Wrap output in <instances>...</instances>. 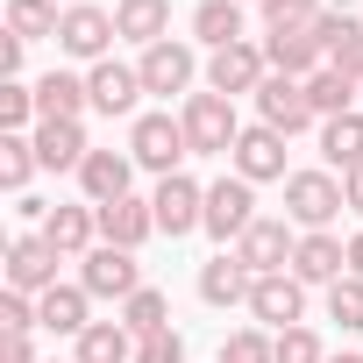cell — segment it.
Returning <instances> with one entry per match:
<instances>
[{
  "mask_svg": "<svg viewBox=\"0 0 363 363\" xmlns=\"http://www.w3.org/2000/svg\"><path fill=\"white\" fill-rule=\"evenodd\" d=\"M186 143H193V157H235V143H242V121H235V100L228 93H186Z\"/></svg>",
  "mask_w": 363,
  "mask_h": 363,
  "instance_id": "1",
  "label": "cell"
},
{
  "mask_svg": "<svg viewBox=\"0 0 363 363\" xmlns=\"http://www.w3.org/2000/svg\"><path fill=\"white\" fill-rule=\"evenodd\" d=\"M128 157H135L143 171L171 178L178 164L193 157V143H186V121H178V114H135V121H128Z\"/></svg>",
  "mask_w": 363,
  "mask_h": 363,
  "instance_id": "2",
  "label": "cell"
},
{
  "mask_svg": "<svg viewBox=\"0 0 363 363\" xmlns=\"http://www.w3.org/2000/svg\"><path fill=\"white\" fill-rule=\"evenodd\" d=\"M342 207H349V200H342V178H335V171H292V178H285V221H292L299 235L328 228Z\"/></svg>",
  "mask_w": 363,
  "mask_h": 363,
  "instance_id": "3",
  "label": "cell"
},
{
  "mask_svg": "<svg viewBox=\"0 0 363 363\" xmlns=\"http://www.w3.org/2000/svg\"><path fill=\"white\" fill-rule=\"evenodd\" d=\"M257 228V186H250V178H214V186H207V235L214 242H242Z\"/></svg>",
  "mask_w": 363,
  "mask_h": 363,
  "instance_id": "4",
  "label": "cell"
},
{
  "mask_svg": "<svg viewBox=\"0 0 363 363\" xmlns=\"http://www.w3.org/2000/svg\"><path fill=\"white\" fill-rule=\"evenodd\" d=\"M150 207H157V235H193V228H207V186H193L186 171H171V178H157V193H150Z\"/></svg>",
  "mask_w": 363,
  "mask_h": 363,
  "instance_id": "5",
  "label": "cell"
},
{
  "mask_svg": "<svg viewBox=\"0 0 363 363\" xmlns=\"http://www.w3.org/2000/svg\"><path fill=\"white\" fill-rule=\"evenodd\" d=\"M257 114H264V128H278V135L320 128V114H313V100H306V79H285V72H271V79L257 86Z\"/></svg>",
  "mask_w": 363,
  "mask_h": 363,
  "instance_id": "6",
  "label": "cell"
},
{
  "mask_svg": "<svg viewBox=\"0 0 363 363\" xmlns=\"http://www.w3.org/2000/svg\"><path fill=\"white\" fill-rule=\"evenodd\" d=\"M79 264H86V271H79V285H86L93 299H135V292H143V264H135V250L100 242V250H86Z\"/></svg>",
  "mask_w": 363,
  "mask_h": 363,
  "instance_id": "7",
  "label": "cell"
},
{
  "mask_svg": "<svg viewBox=\"0 0 363 363\" xmlns=\"http://www.w3.org/2000/svg\"><path fill=\"white\" fill-rule=\"evenodd\" d=\"M114 15L107 8H93V0H79V8H65V22H57V50L65 57H86V65H100L107 50H114Z\"/></svg>",
  "mask_w": 363,
  "mask_h": 363,
  "instance_id": "8",
  "label": "cell"
},
{
  "mask_svg": "<svg viewBox=\"0 0 363 363\" xmlns=\"http://www.w3.org/2000/svg\"><path fill=\"white\" fill-rule=\"evenodd\" d=\"M250 313H257L271 335H285V328H306V285H299L292 271H278V278H257V285H250Z\"/></svg>",
  "mask_w": 363,
  "mask_h": 363,
  "instance_id": "9",
  "label": "cell"
},
{
  "mask_svg": "<svg viewBox=\"0 0 363 363\" xmlns=\"http://www.w3.org/2000/svg\"><path fill=\"white\" fill-rule=\"evenodd\" d=\"M264 65L285 72V79H313V72L328 65V50H320L313 22H292V29H271V36H264Z\"/></svg>",
  "mask_w": 363,
  "mask_h": 363,
  "instance_id": "10",
  "label": "cell"
},
{
  "mask_svg": "<svg viewBox=\"0 0 363 363\" xmlns=\"http://www.w3.org/2000/svg\"><path fill=\"white\" fill-rule=\"evenodd\" d=\"M271 79V65H264V43H228V50H214L207 57V93H257Z\"/></svg>",
  "mask_w": 363,
  "mask_h": 363,
  "instance_id": "11",
  "label": "cell"
},
{
  "mask_svg": "<svg viewBox=\"0 0 363 363\" xmlns=\"http://www.w3.org/2000/svg\"><path fill=\"white\" fill-rule=\"evenodd\" d=\"M292 250H299V235H292V221H271V214H257V228L235 242V257L250 264V278H278L285 264H292Z\"/></svg>",
  "mask_w": 363,
  "mask_h": 363,
  "instance_id": "12",
  "label": "cell"
},
{
  "mask_svg": "<svg viewBox=\"0 0 363 363\" xmlns=\"http://www.w3.org/2000/svg\"><path fill=\"white\" fill-rule=\"evenodd\" d=\"M57 250L43 242V235H15L8 242V292H29V299H43L50 285H57Z\"/></svg>",
  "mask_w": 363,
  "mask_h": 363,
  "instance_id": "13",
  "label": "cell"
},
{
  "mask_svg": "<svg viewBox=\"0 0 363 363\" xmlns=\"http://www.w3.org/2000/svg\"><path fill=\"white\" fill-rule=\"evenodd\" d=\"M292 278H299V285H335V278H349V242H342L335 228L299 235V250H292Z\"/></svg>",
  "mask_w": 363,
  "mask_h": 363,
  "instance_id": "14",
  "label": "cell"
},
{
  "mask_svg": "<svg viewBox=\"0 0 363 363\" xmlns=\"http://www.w3.org/2000/svg\"><path fill=\"white\" fill-rule=\"evenodd\" d=\"M135 72H143V93H164V100H171V93H186V86L200 79V57H193V43H171V36H164L157 50H143Z\"/></svg>",
  "mask_w": 363,
  "mask_h": 363,
  "instance_id": "15",
  "label": "cell"
},
{
  "mask_svg": "<svg viewBox=\"0 0 363 363\" xmlns=\"http://www.w3.org/2000/svg\"><path fill=\"white\" fill-rule=\"evenodd\" d=\"M228 164H235V178H250V186L292 178V171H285V135H278V128H264V121H257V128H242V143H235V157H228Z\"/></svg>",
  "mask_w": 363,
  "mask_h": 363,
  "instance_id": "16",
  "label": "cell"
},
{
  "mask_svg": "<svg viewBox=\"0 0 363 363\" xmlns=\"http://www.w3.org/2000/svg\"><path fill=\"white\" fill-rule=\"evenodd\" d=\"M128 178H135V157H128V150H93V157L79 164L86 207H114V200H128Z\"/></svg>",
  "mask_w": 363,
  "mask_h": 363,
  "instance_id": "17",
  "label": "cell"
},
{
  "mask_svg": "<svg viewBox=\"0 0 363 363\" xmlns=\"http://www.w3.org/2000/svg\"><path fill=\"white\" fill-rule=\"evenodd\" d=\"M86 93H93V107H100V114H135V100H143V72H135V65L100 57V65L86 72Z\"/></svg>",
  "mask_w": 363,
  "mask_h": 363,
  "instance_id": "18",
  "label": "cell"
},
{
  "mask_svg": "<svg viewBox=\"0 0 363 363\" xmlns=\"http://www.w3.org/2000/svg\"><path fill=\"white\" fill-rule=\"evenodd\" d=\"M36 235L57 257H86V250H100V207H50V221Z\"/></svg>",
  "mask_w": 363,
  "mask_h": 363,
  "instance_id": "19",
  "label": "cell"
},
{
  "mask_svg": "<svg viewBox=\"0 0 363 363\" xmlns=\"http://www.w3.org/2000/svg\"><path fill=\"white\" fill-rule=\"evenodd\" d=\"M157 235V207L150 200H114V207H100V242H114V250H143Z\"/></svg>",
  "mask_w": 363,
  "mask_h": 363,
  "instance_id": "20",
  "label": "cell"
},
{
  "mask_svg": "<svg viewBox=\"0 0 363 363\" xmlns=\"http://www.w3.org/2000/svg\"><path fill=\"white\" fill-rule=\"evenodd\" d=\"M250 285H257V278H250V264H242L235 250H221V257L200 264V299H207V306H250Z\"/></svg>",
  "mask_w": 363,
  "mask_h": 363,
  "instance_id": "21",
  "label": "cell"
},
{
  "mask_svg": "<svg viewBox=\"0 0 363 363\" xmlns=\"http://www.w3.org/2000/svg\"><path fill=\"white\" fill-rule=\"evenodd\" d=\"M36 157H43V171H79L93 157L86 121H36Z\"/></svg>",
  "mask_w": 363,
  "mask_h": 363,
  "instance_id": "22",
  "label": "cell"
},
{
  "mask_svg": "<svg viewBox=\"0 0 363 363\" xmlns=\"http://www.w3.org/2000/svg\"><path fill=\"white\" fill-rule=\"evenodd\" d=\"M86 107H93V93H86L79 72H43V79H36V114H43V121H79Z\"/></svg>",
  "mask_w": 363,
  "mask_h": 363,
  "instance_id": "23",
  "label": "cell"
},
{
  "mask_svg": "<svg viewBox=\"0 0 363 363\" xmlns=\"http://www.w3.org/2000/svg\"><path fill=\"white\" fill-rule=\"evenodd\" d=\"M86 306H93V292H86V285H50V292L36 299L43 328H50V335H72V342L93 328V313H86Z\"/></svg>",
  "mask_w": 363,
  "mask_h": 363,
  "instance_id": "24",
  "label": "cell"
},
{
  "mask_svg": "<svg viewBox=\"0 0 363 363\" xmlns=\"http://www.w3.org/2000/svg\"><path fill=\"white\" fill-rule=\"evenodd\" d=\"M114 29L143 50H157L171 36V0H114Z\"/></svg>",
  "mask_w": 363,
  "mask_h": 363,
  "instance_id": "25",
  "label": "cell"
},
{
  "mask_svg": "<svg viewBox=\"0 0 363 363\" xmlns=\"http://www.w3.org/2000/svg\"><path fill=\"white\" fill-rule=\"evenodd\" d=\"M72 363H135V335L121 320H93L79 342H72Z\"/></svg>",
  "mask_w": 363,
  "mask_h": 363,
  "instance_id": "26",
  "label": "cell"
},
{
  "mask_svg": "<svg viewBox=\"0 0 363 363\" xmlns=\"http://www.w3.org/2000/svg\"><path fill=\"white\" fill-rule=\"evenodd\" d=\"M306 100H313V114H320V121H335V114H356V107H363V86H356V79H342L335 65H320V72L306 79Z\"/></svg>",
  "mask_w": 363,
  "mask_h": 363,
  "instance_id": "27",
  "label": "cell"
},
{
  "mask_svg": "<svg viewBox=\"0 0 363 363\" xmlns=\"http://www.w3.org/2000/svg\"><path fill=\"white\" fill-rule=\"evenodd\" d=\"M193 36H200L207 50L250 43V36H242V8H235V0H200V8H193Z\"/></svg>",
  "mask_w": 363,
  "mask_h": 363,
  "instance_id": "28",
  "label": "cell"
},
{
  "mask_svg": "<svg viewBox=\"0 0 363 363\" xmlns=\"http://www.w3.org/2000/svg\"><path fill=\"white\" fill-rule=\"evenodd\" d=\"M320 157H328L335 171H356V164H363V107L320 121Z\"/></svg>",
  "mask_w": 363,
  "mask_h": 363,
  "instance_id": "29",
  "label": "cell"
},
{
  "mask_svg": "<svg viewBox=\"0 0 363 363\" xmlns=\"http://www.w3.org/2000/svg\"><path fill=\"white\" fill-rule=\"evenodd\" d=\"M57 22H65V8H57V0H8V36H22V43L57 36Z\"/></svg>",
  "mask_w": 363,
  "mask_h": 363,
  "instance_id": "30",
  "label": "cell"
},
{
  "mask_svg": "<svg viewBox=\"0 0 363 363\" xmlns=\"http://www.w3.org/2000/svg\"><path fill=\"white\" fill-rule=\"evenodd\" d=\"M43 171V157H36V135H0V186L8 193H29V178Z\"/></svg>",
  "mask_w": 363,
  "mask_h": 363,
  "instance_id": "31",
  "label": "cell"
},
{
  "mask_svg": "<svg viewBox=\"0 0 363 363\" xmlns=\"http://www.w3.org/2000/svg\"><path fill=\"white\" fill-rule=\"evenodd\" d=\"M121 328H128L135 342H143V335H164V328H171V299H164L157 285H143L135 299H121Z\"/></svg>",
  "mask_w": 363,
  "mask_h": 363,
  "instance_id": "32",
  "label": "cell"
},
{
  "mask_svg": "<svg viewBox=\"0 0 363 363\" xmlns=\"http://www.w3.org/2000/svg\"><path fill=\"white\" fill-rule=\"evenodd\" d=\"M36 86H22V79H0V128L8 135H36Z\"/></svg>",
  "mask_w": 363,
  "mask_h": 363,
  "instance_id": "33",
  "label": "cell"
},
{
  "mask_svg": "<svg viewBox=\"0 0 363 363\" xmlns=\"http://www.w3.org/2000/svg\"><path fill=\"white\" fill-rule=\"evenodd\" d=\"M221 363H278V335H264V328H235V335L221 342Z\"/></svg>",
  "mask_w": 363,
  "mask_h": 363,
  "instance_id": "34",
  "label": "cell"
},
{
  "mask_svg": "<svg viewBox=\"0 0 363 363\" xmlns=\"http://www.w3.org/2000/svg\"><path fill=\"white\" fill-rule=\"evenodd\" d=\"M328 320L363 328V278H335V285H328Z\"/></svg>",
  "mask_w": 363,
  "mask_h": 363,
  "instance_id": "35",
  "label": "cell"
},
{
  "mask_svg": "<svg viewBox=\"0 0 363 363\" xmlns=\"http://www.w3.org/2000/svg\"><path fill=\"white\" fill-rule=\"evenodd\" d=\"M278 363H328V349H320L313 328H285L278 335Z\"/></svg>",
  "mask_w": 363,
  "mask_h": 363,
  "instance_id": "36",
  "label": "cell"
},
{
  "mask_svg": "<svg viewBox=\"0 0 363 363\" xmlns=\"http://www.w3.org/2000/svg\"><path fill=\"white\" fill-rule=\"evenodd\" d=\"M328 65H335L342 79H356V86H363V22H349V29H342V43L328 50Z\"/></svg>",
  "mask_w": 363,
  "mask_h": 363,
  "instance_id": "37",
  "label": "cell"
},
{
  "mask_svg": "<svg viewBox=\"0 0 363 363\" xmlns=\"http://www.w3.org/2000/svg\"><path fill=\"white\" fill-rule=\"evenodd\" d=\"M29 328H43L36 299L29 292H8V299H0V335H29Z\"/></svg>",
  "mask_w": 363,
  "mask_h": 363,
  "instance_id": "38",
  "label": "cell"
},
{
  "mask_svg": "<svg viewBox=\"0 0 363 363\" xmlns=\"http://www.w3.org/2000/svg\"><path fill=\"white\" fill-rule=\"evenodd\" d=\"M135 363H186V335H178V328L143 335V342H135Z\"/></svg>",
  "mask_w": 363,
  "mask_h": 363,
  "instance_id": "39",
  "label": "cell"
},
{
  "mask_svg": "<svg viewBox=\"0 0 363 363\" xmlns=\"http://www.w3.org/2000/svg\"><path fill=\"white\" fill-rule=\"evenodd\" d=\"M257 8H264L271 29H292V22H313L320 15V0H257Z\"/></svg>",
  "mask_w": 363,
  "mask_h": 363,
  "instance_id": "40",
  "label": "cell"
},
{
  "mask_svg": "<svg viewBox=\"0 0 363 363\" xmlns=\"http://www.w3.org/2000/svg\"><path fill=\"white\" fill-rule=\"evenodd\" d=\"M0 363H36V342L29 335H0Z\"/></svg>",
  "mask_w": 363,
  "mask_h": 363,
  "instance_id": "41",
  "label": "cell"
},
{
  "mask_svg": "<svg viewBox=\"0 0 363 363\" xmlns=\"http://www.w3.org/2000/svg\"><path fill=\"white\" fill-rule=\"evenodd\" d=\"M342 200H349V214L363 221V164H356V171H342Z\"/></svg>",
  "mask_w": 363,
  "mask_h": 363,
  "instance_id": "42",
  "label": "cell"
},
{
  "mask_svg": "<svg viewBox=\"0 0 363 363\" xmlns=\"http://www.w3.org/2000/svg\"><path fill=\"white\" fill-rule=\"evenodd\" d=\"M349 278H363V228L349 235Z\"/></svg>",
  "mask_w": 363,
  "mask_h": 363,
  "instance_id": "43",
  "label": "cell"
},
{
  "mask_svg": "<svg viewBox=\"0 0 363 363\" xmlns=\"http://www.w3.org/2000/svg\"><path fill=\"white\" fill-rule=\"evenodd\" d=\"M328 363H363V356H328Z\"/></svg>",
  "mask_w": 363,
  "mask_h": 363,
  "instance_id": "44",
  "label": "cell"
},
{
  "mask_svg": "<svg viewBox=\"0 0 363 363\" xmlns=\"http://www.w3.org/2000/svg\"><path fill=\"white\" fill-rule=\"evenodd\" d=\"M57 8H79V0H57Z\"/></svg>",
  "mask_w": 363,
  "mask_h": 363,
  "instance_id": "45",
  "label": "cell"
},
{
  "mask_svg": "<svg viewBox=\"0 0 363 363\" xmlns=\"http://www.w3.org/2000/svg\"><path fill=\"white\" fill-rule=\"evenodd\" d=\"M235 8H250V0H235Z\"/></svg>",
  "mask_w": 363,
  "mask_h": 363,
  "instance_id": "46",
  "label": "cell"
},
{
  "mask_svg": "<svg viewBox=\"0 0 363 363\" xmlns=\"http://www.w3.org/2000/svg\"><path fill=\"white\" fill-rule=\"evenodd\" d=\"M50 363H57V356H50Z\"/></svg>",
  "mask_w": 363,
  "mask_h": 363,
  "instance_id": "47",
  "label": "cell"
}]
</instances>
